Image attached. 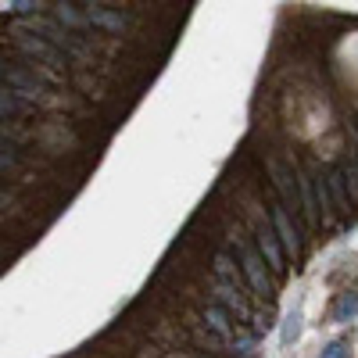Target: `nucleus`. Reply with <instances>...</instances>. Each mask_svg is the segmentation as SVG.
I'll return each mask as SVG.
<instances>
[{
  "label": "nucleus",
  "instance_id": "nucleus-16",
  "mask_svg": "<svg viewBox=\"0 0 358 358\" xmlns=\"http://www.w3.org/2000/svg\"><path fill=\"white\" fill-rule=\"evenodd\" d=\"M273 326H276V315H273V312L265 308V312L258 315V334H265V330H273Z\"/></svg>",
  "mask_w": 358,
  "mask_h": 358
},
{
  "label": "nucleus",
  "instance_id": "nucleus-2",
  "mask_svg": "<svg viewBox=\"0 0 358 358\" xmlns=\"http://www.w3.org/2000/svg\"><path fill=\"white\" fill-rule=\"evenodd\" d=\"M236 255H241V268H244V276H248L251 290L262 294V297L273 294V283H268V276H265V258H262L258 251H251L244 241H236Z\"/></svg>",
  "mask_w": 358,
  "mask_h": 358
},
{
  "label": "nucleus",
  "instance_id": "nucleus-14",
  "mask_svg": "<svg viewBox=\"0 0 358 358\" xmlns=\"http://www.w3.org/2000/svg\"><path fill=\"white\" fill-rule=\"evenodd\" d=\"M90 22H97V25H104V29H122V25H126L122 15H111V11H90Z\"/></svg>",
  "mask_w": 358,
  "mask_h": 358
},
{
  "label": "nucleus",
  "instance_id": "nucleus-3",
  "mask_svg": "<svg viewBox=\"0 0 358 358\" xmlns=\"http://www.w3.org/2000/svg\"><path fill=\"white\" fill-rule=\"evenodd\" d=\"M273 229H276V236L283 241V251H287L290 258L301 255V233H297V222L283 212V204L273 208Z\"/></svg>",
  "mask_w": 358,
  "mask_h": 358
},
{
  "label": "nucleus",
  "instance_id": "nucleus-4",
  "mask_svg": "<svg viewBox=\"0 0 358 358\" xmlns=\"http://www.w3.org/2000/svg\"><path fill=\"white\" fill-rule=\"evenodd\" d=\"M255 236H258V255L268 262V268H273V273H283V255H280V248H276V241H280L276 229L265 226V222H258Z\"/></svg>",
  "mask_w": 358,
  "mask_h": 358
},
{
  "label": "nucleus",
  "instance_id": "nucleus-1",
  "mask_svg": "<svg viewBox=\"0 0 358 358\" xmlns=\"http://www.w3.org/2000/svg\"><path fill=\"white\" fill-rule=\"evenodd\" d=\"M268 176H273V187L280 190V201H283V212L297 222L305 215V208H301V187H297V172L294 169H287V165H280V162H268Z\"/></svg>",
  "mask_w": 358,
  "mask_h": 358
},
{
  "label": "nucleus",
  "instance_id": "nucleus-8",
  "mask_svg": "<svg viewBox=\"0 0 358 358\" xmlns=\"http://www.w3.org/2000/svg\"><path fill=\"white\" fill-rule=\"evenodd\" d=\"M297 337H301V305H294V308L287 312V319H283V334H280V344H283V348H290Z\"/></svg>",
  "mask_w": 358,
  "mask_h": 358
},
{
  "label": "nucleus",
  "instance_id": "nucleus-11",
  "mask_svg": "<svg viewBox=\"0 0 358 358\" xmlns=\"http://www.w3.org/2000/svg\"><path fill=\"white\" fill-rule=\"evenodd\" d=\"M204 322L212 326L215 334H222V337L229 334V315H226L222 308H215V305H212V308H204Z\"/></svg>",
  "mask_w": 358,
  "mask_h": 358
},
{
  "label": "nucleus",
  "instance_id": "nucleus-7",
  "mask_svg": "<svg viewBox=\"0 0 358 358\" xmlns=\"http://www.w3.org/2000/svg\"><path fill=\"white\" fill-rule=\"evenodd\" d=\"M219 301H222L229 312H236V319H248V305H244V297H241V290H236V287L219 283Z\"/></svg>",
  "mask_w": 358,
  "mask_h": 358
},
{
  "label": "nucleus",
  "instance_id": "nucleus-10",
  "mask_svg": "<svg viewBox=\"0 0 358 358\" xmlns=\"http://www.w3.org/2000/svg\"><path fill=\"white\" fill-rule=\"evenodd\" d=\"M358 315V294L351 290V294H341V301L334 305V312H330V319L334 322H351Z\"/></svg>",
  "mask_w": 358,
  "mask_h": 358
},
{
  "label": "nucleus",
  "instance_id": "nucleus-13",
  "mask_svg": "<svg viewBox=\"0 0 358 358\" xmlns=\"http://www.w3.org/2000/svg\"><path fill=\"white\" fill-rule=\"evenodd\" d=\"M341 172H344V183H348L351 204H358V169H355V162H344V165H341Z\"/></svg>",
  "mask_w": 358,
  "mask_h": 358
},
{
  "label": "nucleus",
  "instance_id": "nucleus-15",
  "mask_svg": "<svg viewBox=\"0 0 358 358\" xmlns=\"http://www.w3.org/2000/svg\"><path fill=\"white\" fill-rule=\"evenodd\" d=\"M233 351H236V355H244V358H248V355L255 351V337H241V341H233Z\"/></svg>",
  "mask_w": 358,
  "mask_h": 358
},
{
  "label": "nucleus",
  "instance_id": "nucleus-9",
  "mask_svg": "<svg viewBox=\"0 0 358 358\" xmlns=\"http://www.w3.org/2000/svg\"><path fill=\"white\" fill-rule=\"evenodd\" d=\"M215 273H219V280H222V283H229V287H236V290L244 287L241 268L233 265V258H229V255H215Z\"/></svg>",
  "mask_w": 358,
  "mask_h": 358
},
{
  "label": "nucleus",
  "instance_id": "nucleus-5",
  "mask_svg": "<svg viewBox=\"0 0 358 358\" xmlns=\"http://www.w3.org/2000/svg\"><path fill=\"white\" fill-rule=\"evenodd\" d=\"M326 187H330V201H334V212H351V194H348V183H344V172L334 169L326 176Z\"/></svg>",
  "mask_w": 358,
  "mask_h": 358
},
{
  "label": "nucleus",
  "instance_id": "nucleus-12",
  "mask_svg": "<svg viewBox=\"0 0 358 358\" xmlns=\"http://www.w3.org/2000/svg\"><path fill=\"white\" fill-rule=\"evenodd\" d=\"M319 358H351V341L348 337H337V341H330L322 348V355Z\"/></svg>",
  "mask_w": 358,
  "mask_h": 358
},
{
  "label": "nucleus",
  "instance_id": "nucleus-6",
  "mask_svg": "<svg viewBox=\"0 0 358 358\" xmlns=\"http://www.w3.org/2000/svg\"><path fill=\"white\" fill-rule=\"evenodd\" d=\"M18 47L25 54H33V57H43V62H50L54 69H62V54H57L54 47H47L43 40H29V36H18Z\"/></svg>",
  "mask_w": 358,
  "mask_h": 358
}]
</instances>
